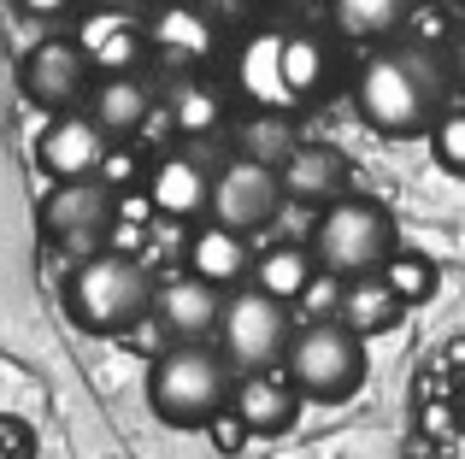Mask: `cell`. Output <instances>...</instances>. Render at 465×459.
Wrapping results in <instances>:
<instances>
[{
	"instance_id": "cell-1",
	"label": "cell",
	"mask_w": 465,
	"mask_h": 459,
	"mask_svg": "<svg viewBox=\"0 0 465 459\" xmlns=\"http://www.w3.org/2000/svg\"><path fill=\"white\" fill-rule=\"evenodd\" d=\"M448 65L419 42H401V47H377L371 59L360 65L353 77V106L360 118L377 130V136H430L436 112H442V89H448Z\"/></svg>"
},
{
	"instance_id": "cell-2",
	"label": "cell",
	"mask_w": 465,
	"mask_h": 459,
	"mask_svg": "<svg viewBox=\"0 0 465 459\" xmlns=\"http://www.w3.org/2000/svg\"><path fill=\"white\" fill-rule=\"evenodd\" d=\"M236 395V366L218 342H171L148 366V406L171 430H206Z\"/></svg>"
},
{
	"instance_id": "cell-3",
	"label": "cell",
	"mask_w": 465,
	"mask_h": 459,
	"mask_svg": "<svg viewBox=\"0 0 465 459\" xmlns=\"http://www.w3.org/2000/svg\"><path fill=\"white\" fill-rule=\"evenodd\" d=\"M153 288L159 283L148 277V265L136 253L101 248L89 259H77V271L65 283V312L89 336H130L153 312Z\"/></svg>"
},
{
	"instance_id": "cell-4",
	"label": "cell",
	"mask_w": 465,
	"mask_h": 459,
	"mask_svg": "<svg viewBox=\"0 0 465 459\" xmlns=\"http://www.w3.org/2000/svg\"><path fill=\"white\" fill-rule=\"evenodd\" d=\"M307 248H312L318 271L353 283V277H377V271H383V259L401 248V241H395V219H389V207H377V200H365V195H341L336 207L318 212Z\"/></svg>"
},
{
	"instance_id": "cell-5",
	"label": "cell",
	"mask_w": 465,
	"mask_h": 459,
	"mask_svg": "<svg viewBox=\"0 0 465 459\" xmlns=\"http://www.w3.org/2000/svg\"><path fill=\"white\" fill-rule=\"evenodd\" d=\"M283 377L295 383L301 401L341 406L365 383V342L341 318L295 324V342H289V354H283Z\"/></svg>"
},
{
	"instance_id": "cell-6",
	"label": "cell",
	"mask_w": 465,
	"mask_h": 459,
	"mask_svg": "<svg viewBox=\"0 0 465 459\" xmlns=\"http://www.w3.org/2000/svg\"><path fill=\"white\" fill-rule=\"evenodd\" d=\"M213 342L224 347V359L236 366V377H248V371H277L283 354H289V342H295V307L260 295L253 283L230 288Z\"/></svg>"
},
{
	"instance_id": "cell-7",
	"label": "cell",
	"mask_w": 465,
	"mask_h": 459,
	"mask_svg": "<svg viewBox=\"0 0 465 459\" xmlns=\"http://www.w3.org/2000/svg\"><path fill=\"white\" fill-rule=\"evenodd\" d=\"M94 65L77 47V35H42L30 54L18 59V89L42 112H83L94 94Z\"/></svg>"
},
{
	"instance_id": "cell-8",
	"label": "cell",
	"mask_w": 465,
	"mask_h": 459,
	"mask_svg": "<svg viewBox=\"0 0 465 459\" xmlns=\"http://www.w3.org/2000/svg\"><path fill=\"white\" fill-rule=\"evenodd\" d=\"M42 236L47 241H59V248H71V253H101L106 248V236H113V224H118V195L101 183V177H83V183H54L42 195Z\"/></svg>"
},
{
	"instance_id": "cell-9",
	"label": "cell",
	"mask_w": 465,
	"mask_h": 459,
	"mask_svg": "<svg viewBox=\"0 0 465 459\" xmlns=\"http://www.w3.org/2000/svg\"><path fill=\"white\" fill-rule=\"evenodd\" d=\"M289 207L283 195V177L272 171V165L260 160H230L213 171V207H206V219L236 230V236H260V230H272V219Z\"/></svg>"
},
{
	"instance_id": "cell-10",
	"label": "cell",
	"mask_w": 465,
	"mask_h": 459,
	"mask_svg": "<svg viewBox=\"0 0 465 459\" xmlns=\"http://www.w3.org/2000/svg\"><path fill=\"white\" fill-rule=\"evenodd\" d=\"M113 136L94 124L89 112H54L35 142V165H42L54 183H83V177H101Z\"/></svg>"
},
{
	"instance_id": "cell-11",
	"label": "cell",
	"mask_w": 465,
	"mask_h": 459,
	"mask_svg": "<svg viewBox=\"0 0 465 459\" xmlns=\"http://www.w3.org/2000/svg\"><path fill=\"white\" fill-rule=\"evenodd\" d=\"M283 35L289 30H277V24H253L236 42L230 83H236V94L253 112H301V106L289 101V83H283Z\"/></svg>"
},
{
	"instance_id": "cell-12",
	"label": "cell",
	"mask_w": 465,
	"mask_h": 459,
	"mask_svg": "<svg viewBox=\"0 0 465 459\" xmlns=\"http://www.w3.org/2000/svg\"><path fill=\"white\" fill-rule=\"evenodd\" d=\"M148 207L171 224L206 219V207H213V165L201 153H183V148L159 153L148 165Z\"/></svg>"
},
{
	"instance_id": "cell-13",
	"label": "cell",
	"mask_w": 465,
	"mask_h": 459,
	"mask_svg": "<svg viewBox=\"0 0 465 459\" xmlns=\"http://www.w3.org/2000/svg\"><path fill=\"white\" fill-rule=\"evenodd\" d=\"M148 47L165 59V65L201 71L206 59H218V18L201 6V0H165V6H153V18H148Z\"/></svg>"
},
{
	"instance_id": "cell-14",
	"label": "cell",
	"mask_w": 465,
	"mask_h": 459,
	"mask_svg": "<svg viewBox=\"0 0 465 459\" xmlns=\"http://www.w3.org/2000/svg\"><path fill=\"white\" fill-rule=\"evenodd\" d=\"M153 318L171 342H213L218 318H224V288L201 283L194 271L165 277V283L153 288Z\"/></svg>"
},
{
	"instance_id": "cell-15",
	"label": "cell",
	"mask_w": 465,
	"mask_h": 459,
	"mask_svg": "<svg viewBox=\"0 0 465 459\" xmlns=\"http://www.w3.org/2000/svg\"><path fill=\"white\" fill-rule=\"evenodd\" d=\"M77 47L89 54L94 77H124V71H142V59L153 54L148 47V24H136L130 12H94V18H83L77 30Z\"/></svg>"
},
{
	"instance_id": "cell-16",
	"label": "cell",
	"mask_w": 465,
	"mask_h": 459,
	"mask_svg": "<svg viewBox=\"0 0 465 459\" xmlns=\"http://www.w3.org/2000/svg\"><path fill=\"white\" fill-rule=\"evenodd\" d=\"M277 177H283V195L301 200V207H336L348 195V160L336 148H324V142H301L277 165Z\"/></svg>"
},
{
	"instance_id": "cell-17",
	"label": "cell",
	"mask_w": 465,
	"mask_h": 459,
	"mask_svg": "<svg viewBox=\"0 0 465 459\" xmlns=\"http://www.w3.org/2000/svg\"><path fill=\"white\" fill-rule=\"evenodd\" d=\"M230 413L248 425V436H283L301 413V395H295V383L277 377V371H248V377H236Z\"/></svg>"
},
{
	"instance_id": "cell-18",
	"label": "cell",
	"mask_w": 465,
	"mask_h": 459,
	"mask_svg": "<svg viewBox=\"0 0 465 459\" xmlns=\"http://www.w3.org/2000/svg\"><path fill=\"white\" fill-rule=\"evenodd\" d=\"M83 112H89L113 142H130V136H142V130H148V118H153V89L142 83V71H124V77H101Z\"/></svg>"
},
{
	"instance_id": "cell-19",
	"label": "cell",
	"mask_w": 465,
	"mask_h": 459,
	"mask_svg": "<svg viewBox=\"0 0 465 459\" xmlns=\"http://www.w3.org/2000/svg\"><path fill=\"white\" fill-rule=\"evenodd\" d=\"M253 253L260 248H248V236H236V230L206 219L189 236V271L201 277V283H213V288H242L253 277Z\"/></svg>"
},
{
	"instance_id": "cell-20",
	"label": "cell",
	"mask_w": 465,
	"mask_h": 459,
	"mask_svg": "<svg viewBox=\"0 0 465 459\" xmlns=\"http://www.w3.org/2000/svg\"><path fill=\"white\" fill-rule=\"evenodd\" d=\"M165 124L177 130V136H189V142L218 136V130H224V89L206 83L201 71H183V77L171 83V94H165Z\"/></svg>"
},
{
	"instance_id": "cell-21",
	"label": "cell",
	"mask_w": 465,
	"mask_h": 459,
	"mask_svg": "<svg viewBox=\"0 0 465 459\" xmlns=\"http://www.w3.org/2000/svg\"><path fill=\"white\" fill-rule=\"evenodd\" d=\"M318 277V259L307 241H272V248L253 253V277L248 283L260 288V295L283 300V307H295L301 295H307V283Z\"/></svg>"
},
{
	"instance_id": "cell-22",
	"label": "cell",
	"mask_w": 465,
	"mask_h": 459,
	"mask_svg": "<svg viewBox=\"0 0 465 459\" xmlns=\"http://www.w3.org/2000/svg\"><path fill=\"white\" fill-rule=\"evenodd\" d=\"M336 318L348 324L360 342H371V336L395 330V324L407 318V307L395 300V288H389L383 277H353V283L341 288V312H336Z\"/></svg>"
},
{
	"instance_id": "cell-23",
	"label": "cell",
	"mask_w": 465,
	"mask_h": 459,
	"mask_svg": "<svg viewBox=\"0 0 465 459\" xmlns=\"http://www.w3.org/2000/svg\"><path fill=\"white\" fill-rule=\"evenodd\" d=\"M419 0H330V18L348 42H389L407 30Z\"/></svg>"
},
{
	"instance_id": "cell-24",
	"label": "cell",
	"mask_w": 465,
	"mask_h": 459,
	"mask_svg": "<svg viewBox=\"0 0 465 459\" xmlns=\"http://www.w3.org/2000/svg\"><path fill=\"white\" fill-rule=\"evenodd\" d=\"M330 42H318L312 30H289L283 35V83H289V101L295 106H307L312 94H324V83H330Z\"/></svg>"
},
{
	"instance_id": "cell-25",
	"label": "cell",
	"mask_w": 465,
	"mask_h": 459,
	"mask_svg": "<svg viewBox=\"0 0 465 459\" xmlns=\"http://www.w3.org/2000/svg\"><path fill=\"white\" fill-rule=\"evenodd\" d=\"M301 148V130H295V112H248L236 130V153L242 160H260V165H283L289 153Z\"/></svg>"
},
{
	"instance_id": "cell-26",
	"label": "cell",
	"mask_w": 465,
	"mask_h": 459,
	"mask_svg": "<svg viewBox=\"0 0 465 459\" xmlns=\"http://www.w3.org/2000/svg\"><path fill=\"white\" fill-rule=\"evenodd\" d=\"M377 277L395 288L401 307H424V300L436 295V283H442L436 259H430V253H412V248H395V253L383 259V271H377Z\"/></svg>"
},
{
	"instance_id": "cell-27",
	"label": "cell",
	"mask_w": 465,
	"mask_h": 459,
	"mask_svg": "<svg viewBox=\"0 0 465 459\" xmlns=\"http://www.w3.org/2000/svg\"><path fill=\"white\" fill-rule=\"evenodd\" d=\"M430 153L448 177H465V106H442L430 124Z\"/></svg>"
},
{
	"instance_id": "cell-28",
	"label": "cell",
	"mask_w": 465,
	"mask_h": 459,
	"mask_svg": "<svg viewBox=\"0 0 465 459\" xmlns=\"http://www.w3.org/2000/svg\"><path fill=\"white\" fill-rule=\"evenodd\" d=\"M341 288H348V283H341V277L318 271L312 283H307V295H301L295 307L307 312V324H312V318H336V312H341Z\"/></svg>"
},
{
	"instance_id": "cell-29",
	"label": "cell",
	"mask_w": 465,
	"mask_h": 459,
	"mask_svg": "<svg viewBox=\"0 0 465 459\" xmlns=\"http://www.w3.org/2000/svg\"><path fill=\"white\" fill-rule=\"evenodd\" d=\"M407 24L419 30V47H430V42H442V47H448V35H454V24H442V0H419Z\"/></svg>"
},
{
	"instance_id": "cell-30",
	"label": "cell",
	"mask_w": 465,
	"mask_h": 459,
	"mask_svg": "<svg viewBox=\"0 0 465 459\" xmlns=\"http://www.w3.org/2000/svg\"><path fill=\"white\" fill-rule=\"evenodd\" d=\"M206 436H213V448H218V454H242V448H248V425H242L230 406L213 418V425H206Z\"/></svg>"
},
{
	"instance_id": "cell-31",
	"label": "cell",
	"mask_w": 465,
	"mask_h": 459,
	"mask_svg": "<svg viewBox=\"0 0 465 459\" xmlns=\"http://www.w3.org/2000/svg\"><path fill=\"white\" fill-rule=\"evenodd\" d=\"M136 177H142V160H136L130 148H113V153H106V165H101V183L113 189V195H118V189H130Z\"/></svg>"
},
{
	"instance_id": "cell-32",
	"label": "cell",
	"mask_w": 465,
	"mask_h": 459,
	"mask_svg": "<svg viewBox=\"0 0 465 459\" xmlns=\"http://www.w3.org/2000/svg\"><path fill=\"white\" fill-rule=\"evenodd\" d=\"M448 77H454L460 94H465V18H454V35H448Z\"/></svg>"
},
{
	"instance_id": "cell-33",
	"label": "cell",
	"mask_w": 465,
	"mask_h": 459,
	"mask_svg": "<svg viewBox=\"0 0 465 459\" xmlns=\"http://www.w3.org/2000/svg\"><path fill=\"white\" fill-rule=\"evenodd\" d=\"M24 12H30V18H65L71 6H77V0H18Z\"/></svg>"
},
{
	"instance_id": "cell-34",
	"label": "cell",
	"mask_w": 465,
	"mask_h": 459,
	"mask_svg": "<svg viewBox=\"0 0 465 459\" xmlns=\"http://www.w3.org/2000/svg\"><path fill=\"white\" fill-rule=\"evenodd\" d=\"M206 12H213V18H236V12H248L253 0H201Z\"/></svg>"
},
{
	"instance_id": "cell-35",
	"label": "cell",
	"mask_w": 465,
	"mask_h": 459,
	"mask_svg": "<svg viewBox=\"0 0 465 459\" xmlns=\"http://www.w3.org/2000/svg\"><path fill=\"white\" fill-rule=\"evenodd\" d=\"M448 425H454V413H448V406H430V413H424V430H430V436H442Z\"/></svg>"
},
{
	"instance_id": "cell-36",
	"label": "cell",
	"mask_w": 465,
	"mask_h": 459,
	"mask_svg": "<svg viewBox=\"0 0 465 459\" xmlns=\"http://www.w3.org/2000/svg\"><path fill=\"white\" fill-rule=\"evenodd\" d=\"M442 6H448V12H460V18H465V0H442Z\"/></svg>"
},
{
	"instance_id": "cell-37",
	"label": "cell",
	"mask_w": 465,
	"mask_h": 459,
	"mask_svg": "<svg viewBox=\"0 0 465 459\" xmlns=\"http://www.w3.org/2000/svg\"><path fill=\"white\" fill-rule=\"evenodd\" d=\"M460 413H465V401H460Z\"/></svg>"
}]
</instances>
